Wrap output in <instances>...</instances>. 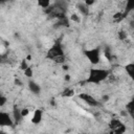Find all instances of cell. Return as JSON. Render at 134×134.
<instances>
[{
    "label": "cell",
    "mask_w": 134,
    "mask_h": 134,
    "mask_svg": "<svg viewBox=\"0 0 134 134\" xmlns=\"http://www.w3.org/2000/svg\"><path fill=\"white\" fill-rule=\"evenodd\" d=\"M110 71L108 69L104 68H91L89 70V73L87 75L86 82L88 84H93V85H98L102 82L106 81L107 77L109 76Z\"/></svg>",
    "instance_id": "6da1fadb"
},
{
    "label": "cell",
    "mask_w": 134,
    "mask_h": 134,
    "mask_svg": "<svg viewBox=\"0 0 134 134\" xmlns=\"http://www.w3.org/2000/svg\"><path fill=\"white\" fill-rule=\"evenodd\" d=\"M83 54L85 55L86 60L93 66H96L99 64L100 62V58H102V51L99 47H93V48H89V49H85L83 51Z\"/></svg>",
    "instance_id": "7a4b0ae2"
},
{
    "label": "cell",
    "mask_w": 134,
    "mask_h": 134,
    "mask_svg": "<svg viewBox=\"0 0 134 134\" xmlns=\"http://www.w3.org/2000/svg\"><path fill=\"white\" fill-rule=\"evenodd\" d=\"M48 57L51 59V60H54L55 62H59V59H62L64 60V53H63V50H62V47L58 44L53 45L49 51H48Z\"/></svg>",
    "instance_id": "3957f363"
},
{
    "label": "cell",
    "mask_w": 134,
    "mask_h": 134,
    "mask_svg": "<svg viewBox=\"0 0 134 134\" xmlns=\"http://www.w3.org/2000/svg\"><path fill=\"white\" fill-rule=\"evenodd\" d=\"M110 127H111V129L113 130L114 133L119 134V133L126 132V126H125V124L120 119H118V118H112L110 120Z\"/></svg>",
    "instance_id": "277c9868"
},
{
    "label": "cell",
    "mask_w": 134,
    "mask_h": 134,
    "mask_svg": "<svg viewBox=\"0 0 134 134\" xmlns=\"http://www.w3.org/2000/svg\"><path fill=\"white\" fill-rule=\"evenodd\" d=\"M14 125L13 117L9 113L1 111L0 112V126L1 127H12Z\"/></svg>",
    "instance_id": "5b68a950"
},
{
    "label": "cell",
    "mask_w": 134,
    "mask_h": 134,
    "mask_svg": "<svg viewBox=\"0 0 134 134\" xmlns=\"http://www.w3.org/2000/svg\"><path fill=\"white\" fill-rule=\"evenodd\" d=\"M79 97H80L84 103H86L87 105L92 106V107H96V106H98V104H99L92 95H90V94H88V93H80V94H79Z\"/></svg>",
    "instance_id": "8992f818"
},
{
    "label": "cell",
    "mask_w": 134,
    "mask_h": 134,
    "mask_svg": "<svg viewBox=\"0 0 134 134\" xmlns=\"http://www.w3.org/2000/svg\"><path fill=\"white\" fill-rule=\"evenodd\" d=\"M43 119V111L41 109H36L34 110L31 117H30V121L32 125H40L41 121Z\"/></svg>",
    "instance_id": "52a82bcc"
},
{
    "label": "cell",
    "mask_w": 134,
    "mask_h": 134,
    "mask_svg": "<svg viewBox=\"0 0 134 134\" xmlns=\"http://www.w3.org/2000/svg\"><path fill=\"white\" fill-rule=\"evenodd\" d=\"M28 89H29V91L31 92V93H34V94H36V95H39L40 93H41V86L37 83V82H35V81H32V80H30L29 82H28Z\"/></svg>",
    "instance_id": "ba28073f"
},
{
    "label": "cell",
    "mask_w": 134,
    "mask_h": 134,
    "mask_svg": "<svg viewBox=\"0 0 134 134\" xmlns=\"http://www.w3.org/2000/svg\"><path fill=\"white\" fill-rule=\"evenodd\" d=\"M124 69H125V72L127 73V75L132 81H134V62H131V63L126 64L124 66Z\"/></svg>",
    "instance_id": "9c48e42d"
},
{
    "label": "cell",
    "mask_w": 134,
    "mask_h": 134,
    "mask_svg": "<svg viewBox=\"0 0 134 134\" xmlns=\"http://www.w3.org/2000/svg\"><path fill=\"white\" fill-rule=\"evenodd\" d=\"M126 111L130 115V117L134 119V99H131L126 104Z\"/></svg>",
    "instance_id": "30bf717a"
},
{
    "label": "cell",
    "mask_w": 134,
    "mask_h": 134,
    "mask_svg": "<svg viewBox=\"0 0 134 134\" xmlns=\"http://www.w3.org/2000/svg\"><path fill=\"white\" fill-rule=\"evenodd\" d=\"M88 7H89V6L86 5L83 1L80 2V3H77V5H76L77 10H79L83 16H87V15H88V13H89V8H88Z\"/></svg>",
    "instance_id": "8fae6325"
},
{
    "label": "cell",
    "mask_w": 134,
    "mask_h": 134,
    "mask_svg": "<svg viewBox=\"0 0 134 134\" xmlns=\"http://www.w3.org/2000/svg\"><path fill=\"white\" fill-rule=\"evenodd\" d=\"M134 10V0H126V5H125V13L124 15L126 14H129L131 12Z\"/></svg>",
    "instance_id": "7c38bea8"
},
{
    "label": "cell",
    "mask_w": 134,
    "mask_h": 134,
    "mask_svg": "<svg viewBox=\"0 0 134 134\" xmlns=\"http://www.w3.org/2000/svg\"><path fill=\"white\" fill-rule=\"evenodd\" d=\"M50 1L51 0H37V4L41 8H47L50 5Z\"/></svg>",
    "instance_id": "4fadbf2b"
},
{
    "label": "cell",
    "mask_w": 134,
    "mask_h": 134,
    "mask_svg": "<svg viewBox=\"0 0 134 134\" xmlns=\"http://www.w3.org/2000/svg\"><path fill=\"white\" fill-rule=\"evenodd\" d=\"M23 73H24V75H25L26 77H28V79L32 77V76H34V69H32V67H31V66H28V67L23 71Z\"/></svg>",
    "instance_id": "5bb4252c"
},
{
    "label": "cell",
    "mask_w": 134,
    "mask_h": 134,
    "mask_svg": "<svg viewBox=\"0 0 134 134\" xmlns=\"http://www.w3.org/2000/svg\"><path fill=\"white\" fill-rule=\"evenodd\" d=\"M70 20L73 21V22H75V23H80V22H81V17L79 16V14L72 13L71 16H70Z\"/></svg>",
    "instance_id": "9a60e30c"
},
{
    "label": "cell",
    "mask_w": 134,
    "mask_h": 134,
    "mask_svg": "<svg viewBox=\"0 0 134 134\" xmlns=\"http://www.w3.org/2000/svg\"><path fill=\"white\" fill-rule=\"evenodd\" d=\"M20 115L22 118H25L29 115V110L27 108H23V109H20Z\"/></svg>",
    "instance_id": "2e32d148"
},
{
    "label": "cell",
    "mask_w": 134,
    "mask_h": 134,
    "mask_svg": "<svg viewBox=\"0 0 134 134\" xmlns=\"http://www.w3.org/2000/svg\"><path fill=\"white\" fill-rule=\"evenodd\" d=\"M27 67H28L27 60H26V59H23V60L21 61V64H20V69H21L22 71H24V70H25Z\"/></svg>",
    "instance_id": "e0dca14e"
},
{
    "label": "cell",
    "mask_w": 134,
    "mask_h": 134,
    "mask_svg": "<svg viewBox=\"0 0 134 134\" xmlns=\"http://www.w3.org/2000/svg\"><path fill=\"white\" fill-rule=\"evenodd\" d=\"M63 95H64V96H67V97L73 96V95H74V90H73V89H66V90L64 91Z\"/></svg>",
    "instance_id": "ac0fdd59"
},
{
    "label": "cell",
    "mask_w": 134,
    "mask_h": 134,
    "mask_svg": "<svg viewBox=\"0 0 134 134\" xmlns=\"http://www.w3.org/2000/svg\"><path fill=\"white\" fill-rule=\"evenodd\" d=\"M6 103H7V97H6L5 95H3V94L0 95V107L3 108Z\"/></svg>",
    "instance_id": "d6986e66"
},
{
    "label": "cell",
    "mask_w": 134,
    "mask_h": 134,
    "mask_svg": "<svg viewBox=\"0 0 134 134\" xmlns=\"http://www.w3.org/2000/svg\"><path fill=\"white\" fill-rule=\"evenodd\" d=\"M118 38H119L120 40H125V39L127 38V32L124 31V30H120V31L118 32Z\"/></svg>",
    "instance_id": "ffe728a7"
},
{
    "label": "cell",
    "mask_w": 134,
    "mask_h": 134,
    "mask_svg": "<svg viewBox=\"0 0 134 134\" xmlns=\"http://www.w3.org/2000/svg\"><path fill=\"white\" fill-rule=\"evenodd\" d=\"M95 1H96V0H83V2H84L86 5H88V6H92V5L95 3Z\"/></svg>",
    "instance_id": "44dd1931"
},
{
    "label": "cell",
    "mask_w": 134,
    "mask_h": 134,
    "mask_svg": "<svg viewBox=\"0 0 134 134\" xmlns=\"http://www.w3.org/2000/svg\"><path fill=\"white\" fill-rule=\"evenodd\" d=\"M121 17H124V14L122 13H116V14H114V16H113V18L116 20V19H119V18H121Z\"/></svg>",
    "instance_id": "7402d4cb"
},
{
    "label": "cell",
    "mask_w": 134,
    "mask_h": 134,
    "mask_svg": "<svg viewBox=\"0 0 134 134\" xmlns=\"http://www.w3.org/2000/svg\"><path fill=\"white\" fill-rule=\"evenodd\" d=\"M64 80H65V81H70V74L66 73V74L64 75Z\"/></svg>",
    "instance_id": "603a6c76"
},
{
    "label": "cell",
    "mask_w": 134,
    "mask_h": 134,
    "mask_svg": "<svg viewBox=\"0 0 134 134\" xmlns=\"http://www.w3.org/2000/svg\"><path fill=\"white\" fill-rule=\"evenodd\" d=\"M63 69L64 70H68L69 69V66L68 65H63Z\"/></svg>",
    "instance_id": "cb8c5ba5"
},
{
    "label": "cell",
    "mask_w": 134,
    "mask_h": 134,
    "mask_svg": "<svg viewBox=\"0 0 134 134\" xmlns=\"http://www.w3.org/2000/svg\"><path fill=\"white\" fill-rule=\"evenodd\" d=\"M15 83H16L17 85H22V84H21V82H20L19 80H16V81H15Z\"/></svg>",
    "instance_id": "d4e9b609"
},
{
    "label": "cell",
    "mask_w": 134,
    "mask_h": 134,
    "mask_svg": "<svg viewBox=\"0 0 134 134\" xmlns=\"http://www.w3.org/2000/svg\"><path fill=\"white\" fill-rule=\"evenodd\" d=\"M26 60H27V61H30V60H31V57H30V55H27V57H26Z\"/></svg>",
    "instance_id": "484cf974"
},
{
    "label": "cell",
    "mask_w": 134,
    "mask_h": 134,
    "mask_svg": "<svg viewBox=\"0 0 134 134\" xmlns=\"http://www.w3.org/2000/svg\"><path fill=\"white\" fill-rule=\"evenodd\" d=\"M1 1H2V2H5V1H6V0H1Z\"/></svg>",
    "instance_id": "4316f807"
}]
</instances>
